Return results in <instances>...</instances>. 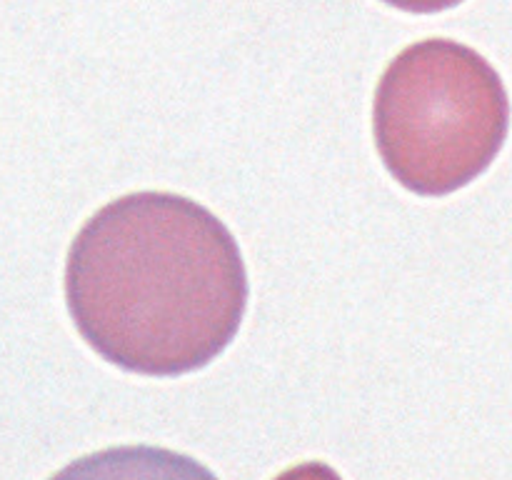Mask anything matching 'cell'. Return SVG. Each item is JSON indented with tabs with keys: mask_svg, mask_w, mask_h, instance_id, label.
Returning a JSON list of instances; mask_svg holds the SVG:
<instances>
[{
	"mask_svg": "<svg viewBox=\"0 0 512 480\" xmlns=\"http://www.w3.org/2000/svg\"><path fill=\"white\" fill-rule=\"evenodd\" d=\"M275 480H343L328 463L320 460H308V463L293 465V468L283 470Z\"/></svg>",
	"mask_w": 512,
	"mask_h": 480,
	"instance_id": "4",
	"label": "cell"
},
{
	"mask_svg": "<svg viewBox=\"0 0 512 480\" xmlns=\"http://www.w3.org/2000/svg\"><path fill=\"white\" fill-rule=\"evenodd\" d=\"M383 3L393 5V8L398 10H405V13L428 15V13H443V10L455 8V5H460L463 0H383Z\"/></svg>",
	"mask_w": 512,
	"mask_h": 480,
	"instance_id": "5",
	"label": "cell"
},
{
	"mask_svg": "<svg viewBox=\"0 0 512 480\" xmlns=\"http://www.w3.org/2000/svg\"><path fill=\"white\" fill-rule=\"evenodd\" d=\"M48 480H218L195 458L158 445H118L73 460Z\"/></svg>",
	"mask_w": 512,
	"mask_h": 480,
	"instance_id": "3",
	"label": "cell"
},
{
	"mask_svg": "<svg viewBox=\"0 0 512 480\" xmlns=\"http://www.w3.org/2000/svg\"><path fill=\"white\" fill-rule=\"evenodd\" d=\"M248 270L233 233L175 193H130L85 220L65 263V303L85 343L120 370L175 378L238 335Z\"/></svg>",
	"mask_w": 512,
	"mask_h": 480,
	"instance_id": "1",
	"label": "cell"
},
{
	"mask_svg": "<svg viewBox=\"0 0 512 480\" xmlns=\"http://www.w3.org/2000/svg\"><path fill=\"white\" fill-rule=\"evenodd\" d=\"M375 145L410 193L440 198L473 183L503 150L510 98L498 70L463 43L408 45L375 90Z\"/></svg>",
	"mask_w": 512,
	"mask_h": 480,
	"instance_id": "2",
	"label": "cell"
}]
</instances>
